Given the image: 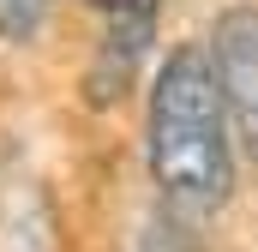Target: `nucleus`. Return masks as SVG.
<instances>
[{
    "label": "nucleus",
    "instance_id": "3",
    "mask_svg": "<svg viewBox=\"0 0 258 252\" xmlns=\"http://www.w3.org/2000/svg\"><path fill=\"white\" fill-rule=\"evenodd\" d=\"M150 18H156V0H114L108 12V30H102V48H96V78H90V96L108 102L114 90H126L132 66L150 42Z\"/></svg>",
    "mask_w": 258,
    "mask_h": 252
},
{
    "label": "nucleus",
    "instance_id": "1",
    "mask_svg": "<svg viewBox=\"0 0 258 252\" xmlns=\"http://www.w3.org/2000/svg\"><path fill=\"white\" fill-rule=\"evenodd\" d=\"M228 108L216 90V66L204 48H174L150 90V168L174 210H216L234 186L228 156Z\"/></svg>",
    "mask_w": 258,
    "mask_h": 252
},
{
    "label": "nucleus",
    "instance_id": "2",
    "mask_svg": "<svg viewBox=\"0 0 258 252\" xmlns=\"http://www.w3.org/2000/svg\"><path fill=\"white\" fill-rule=\"evenodd\" d=\"M216 90L228 120L240 126L246 150L258 156V6H234L216 24Z\"/></svg>",
    "mask_w": 258,
    "mask_h": 252
},
{
    "label": "nucleus",
    "instance_id": "4",
    "mask_svg": "<svg viewBox=\"0 0 258 252\" xmlns=\"http://www.w3.org/2000/svg\"><path fill=\"white\" fill-rule=\"evenodd\" d=\"M42 12L48 0H0V42H24L42 30Z\"/></svg>",
    "mask_w": 258,
    "mask_h": 252
}]
</instances>
